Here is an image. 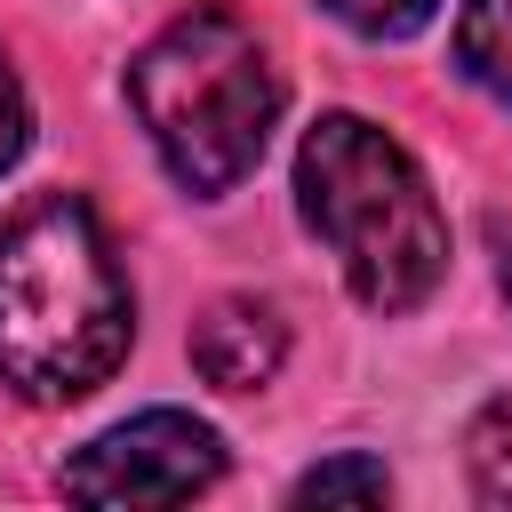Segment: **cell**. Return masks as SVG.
Here are the masks:
<instances>
[{"mask_svg":"<svg viewBox=\"0 0 512 512\" xmlns=\"http://www.w3.org/2000/svg\"><path fill=\"white\" fill-rule=\"evenodd\" d=\"M464 456H472V480H480V496L512 504V400H496V408L472 424Z\"/></svg>","mask_w":512,"mask_h":512,"instance_id":"8","label":"cell"},{"mask_svg":"<svg viewBox=\"0 0 512 512\" xmlns=\"http://www.w3.org/2000/svg\"><path fill=\"white\" fill-rule=\"evenodd\" d=\"M336 24H352L360 40H408L416 24H432L440 0H320Z\"/></svg>","mask_w":512,"mask_h":512,"instance_id":"9","label":"cell"},{"mask_svg":"<svg viewBox=\"0 0 512 512\" xmlns=\"http://www.w3.org/2000/svg\"><path fill=\"white\" fill-rule=\"evenodd\" d=\"M496 272H504V296H512V240H504V264H496Z\"/></svg>","mask_w":512,"mask_h":512,"instance_id":"11","label":"cell"},{"mask_svg":"<svg viewBox=\"0 0 512 512\" xmlns=\"http://www.w3.org/2000/svg\"><path fill=\"white\" fill-rule=\"evenodd\" d=\"M456 64L472 88L512 104V0H464L456 16Z\"/></svg>","mask_w":512,"mask_h":512,"instance_id":"6","label":"cell"},{"mask_svg":"<svg viewBox=\"0 0 512 512\" xmlns=\"http://www.w3.org/2000/svg\"><path fill=\"white\" fill-rule=\"evenodd\" d=\"M216 472H224V440L184 408H152V416L112 424L104 440H88L56 472V488L80 504H184Z\"/></svg>","mask_w":512,"mask_h":512,"instance_id":"4","label":"cell"},{"mask_svg":"<svg viewBox=\"0 0 512 512\" xmlns=\"http://www.w3.org/2000/svg\"><path fill=\"white\" fill-rule=\"evenodd\" d=\"M24 136H32V112H24V88H16V72H8V56H0V168H16Z\"/></svg>","mask_w":512,"mask_h":512,"instance_id":"10","label":"cell"},{"mask_svg":"<svg viewBox=\"0 0 512 512\" xmlns=\"http://www.w3.org/2000/svg\"><path fill=\"white\" fill-rule=\"evenodd\" d=\"M128 104L168 176L216 200L264 160V136L280 120V72L232 8H192L128 64Z\"/></svg>","mask_w":512,"mask_h":512,"instance_id":"3","label":"cell"},{"mask_svg":"<svg viewBox=\"0 0 512 512\" xmlns=\"http://www.w3.org/2000/svg\"><path fill=\"white\" fill-rule=\"evenodd\" d=\"M384 504L392 496V480H384V464L376 456H336V464H312L304 480H296V504Z\"/></svg>","mask_w":512,"mask_h":512,"instance_id":"7","label":"cell"},{"mask_svg":"<svg viewBox=\"0 0 512 512\" xmlns=\"http://www.w3.org/2000/svg\"><path fill=\"white\" fill-rule=\"evenodd\" d=\"M296 208L368 312H416L448 272V224L424 168L360 112H320L304 128Z\"/></svg>","mask_w":512,"mask_h":512,"instance_id":"2","label":"cell"},{"mask_svg":"<svg viewBox=\"0 0 512 512\" xmlns=\"http://www.w3.org/2000/svg\"><path fill=\"white\" fill-rule=\"evenodd\" d=\"M136 336L120 256L80 192H32L0 224V384L32 408L88 400Z\"/></svg>","mask_w":512,"mask_h":512,"instance_id":"1","label":"cell"},{"mask_svg":"<svg viewBox=\"0 0 512 512\" xmlns=\"http://www.w3.org/2000/svg\"><path fill=\"white\" fill-rule=\"evenodd\" d=\"M288 360V328L272 304L256 296H224L208 304V320L192 328V368L216 384V392H264Z\"/></svg>","mask_w":512,"mask_h":512,"instance_id":"5","label":"cell"}]
</instances>
